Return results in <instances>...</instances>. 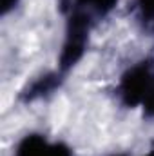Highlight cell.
Returning a JSON list of instances; mask_svg holds the SVG:
<instances>
[{"label": "cell", "instance_id": "cell-5", "mask_svg": "<svg viewBox=\"0 0 154 156\" xmlns=\"http://www.w3.org/2000/svg\"><path fill=\"white\" fill-rule=\"evenodd\" d=\"M136 5L143 22H154V0H136Z\"/></svg>", "mask_w": 154, "mask_h": 156}, {"label": "cell", "instance_id": "cell-3", "mask_svg": "<svg viewBox=\"0 0 154 156\" xmlns=\"http://www.w3.org/2000/svg\"><path fill=\"white\" fill-rule=\"evenodd\" d=\"M15 156H73L69 147L58 142H49L42 134H27L16 145Z\"/></svg>", "mask_w": 154, "mask_h": 156}, {"label": "cell", "instance_id": "cell-9", "mask_svg": "<svg viewBox=\"0 0 154 156\" xmlns=\"http://www.w3.org/2000/svg\"><path fill=\"white\" fill-rule=\"evenodd\" d=\"M145 156H154V151H151V153H149V154H145Z\"/></svg>", "mask_w": 154, "mask_h": 156}, {"label": "cell", "instance_id": "cell-1", "mask_svg": "<svg viewBox=\"0 0 154 156\" xmlns=\"http://www.w3.org/2000/svg\"><path fill=\"white\" fill-rule=\"evenodd\" d=\"M154 87V64L143 60L129 67L120 80V96L127 107L142 105Z\"/></svg>", "mask_w": 154, "mask_h": 156}, {"label": "cell", "instance_id": "cell-8", "mask_svg": "<svg viewBox=\"0 0 154 156\" xmlns=\"http://www.w3.org/2000/svg\"><path fill=\"white\" fill-rule=\"evenodd\" d=\"M16 4H18V0H0V13H2V16H5L9 11H13L16 7Z\"/></svg>", "mask_w": 154, "mask_h": 156}, {"label": "cell", "instance_id": "cell-4", "mask_svg": "<svg viewBox=\"0 0 154 156\" xmlns=\"http://www.w3.org/2000/svg\"><path fill=\"white\" fill-rule=\"evenodd\" d=\"M56 75H47V76L38 78L27 91H26V98L27 100H35L38 96H44L47 93H51L56 85H58V80H56Z\"/></svg>", "mask_w": 154, "mask_h": 156}, {"label": "cell", "instance_id": "cell-7", "mask_svg": "<svg viewBox=\"0 0 154 156\" xmlns=\"http://www.w3.org/2000/svg\"><path fill=\"white\" fill-rule=\"evenodd\" d=\"M143 111H145V115L147 116H152L154 118V87L151 89V93L147 94V98L143 100Z\"/></svg>", "mask_w": 154, "mask_h": 156}, {"label": "cell", "instance_id": "cell-2", "mask_svg": "<svg viewBox=\"0 0 154 156\" xmlns=\"http://www.w3.org/2000/svg\"><path fill=\"white\" fill-rule=\"evenodd\" d=\"M89 29H91L89 16L82 11H73L67 20L65 40L62 45V53H60L62 71H67L73 66H76V62L83 56L87 42H89Z\"/></svg>", "mask_w": 154, "mask_h": 156}, {"label": "cell", "instance_id": "cell-6", "mask_svg": "<svg viewBox=\"0 0 154 156\" xmlns=\"http://www.w3.org/2000/svg\"><path fill=\"white\" fill-rule=\"evenodd\" d=\"M78 2H82V4H89L91 7H94L96 11H100V13H107V11H111L113 7H114L116 0H78Z\"/></svg>", "mask_w": 154, "mask_h": 156}]
</instances>
